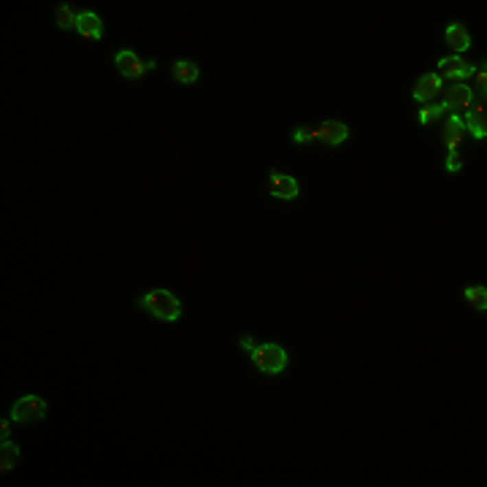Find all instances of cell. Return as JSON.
Masks as SVG:
<instances>
[{"label": "cell", "instance_id": "ffe728a7", "mask_svg": "<svg viewBox=\"0 0 487 487\" xmlns=\"http://www.w3.org/2000/svg\"><path fill=\"white\" fill-rule=\"evenodd\" d=\"M460 149H449L446 155V171H460Z\"/></svg>", "mask_w": 487, "mask_h": 487}, {"label": "cell", "instance_id": "7a4b0ae2", "mask_svg": "<svg viewBox=\"0 0 487 487\" xmlns=\"http://www.w3.org/2000/svg\"><path fill=\"white\" fill-rule=\"evenodd\" d=\"M252 360L263 374H282L290 363L287 352L279 344H258L255 352H252Z\"/></svg>", "mask_w": 487, "mask_h": 487}, {"label": "cell", "instance_id": "4fadbf2b", "mask_svg": "<svg viewBox=\"0 0 487 487\" xmlns=\"http://www.w3.org/2000/svg\"><path fill=\"white\" fill-rule=\"evenodd\" d=\"M171 73H174V79H177L179 84H195L198 76H201V68L192 60H179V63H174Z\"/></svg>", "mask_w": 487, "mask_h": 487}, {"label": "cell", "instance_id": "9a60e30c", "mask_svg": "<svg viewBox=\"0 0 487 487\" xmlns=\"http://www.w3.org/2000/svg\"><path fill=\"white\" fill-rule=\"evenodd\" d=\"M16 460H19V446L5 439L0 444V474H8L16 466Z\"/></svg>", "mask_w": 487, "mask_h": 487}, {"label": "cell", "instance_id": "7402d4cb", "mask_svg": "<svg viewBox=\"0 0 487 487\" xmlns=\"http://www.w3.org/2000/svg\"><path fill=\"white\" fill-rule=\"evenodd\" d=\"M241 347H244V350H249V352H255V347H258V344H255L249 336H244V339H241Z\"/></svg>", "mask_w": 487, "mask_h": 487}, {"label": "cell", "instance_id": "5b68a950", "mask_svg": "<svg viewBox=\"0 0 487 487\" xmlns=\"http://www.w3.org/2000/svg\"><path fill=\"white\" fill-rule=\"evenodd\" d=\"M477 68L468 63V60H463L460 54H452V57H444L439 60V79H452V82H463V79H468L471 73H474Z\"/></svg>", "mask_w": 487, "mask_h": 487}, {"label": "cell", "instance_id": "e0dca14e", "mask_svg": "<svg viewBox=\"0 0 487 487\" xmlns=\"http://www.w3.org/2000/svg\"><path fill=\"white\" fill-rule=\"evenodd\" d=\"M57 25L63 27V30H68V27H76V19H79V14L73 11V5L71 3H63L60 8H57Z\"/></svg>", "mask_w": 487, "mask_h": 487}, {"label": "cell", "instance_id": "d6986e66", "mask_svg": "<svg viewBox=\"0 0 487 487\" xmlns=\"http://www.w3.org/2000/svg\"><path fill=\"white\" fill-rule=\"evenodd\" d=\"M293 138H295V144H306V141H314V138H317V128H298Z\"/></svg>", "mask_w": 487, "mask_h": 487}, {"label": "cell", "instance_id": "9c48e42d", "mask_svg": "<svg viewBox=\"0 0 487 487\" xmlns=\"http://www.w3.org/2000/svg\"><path fill=\"white\" fill-rule=\"evenodd\" d=\"M442 92V79L436 76V73H425L422 79H417V84H414V100H420V103H428V100H433L436 95Z\"/></svg>", "mask_w": 487, "mask_h": 487}, {"label": "cell", "instance_id": "5bb4252c", "mask_svg": "<svg viewBox=\"0 0 487 487\" xmlns=\"http://www.w3.org/2000/svg\"><path fill=\"white\" fill-rule=\"evenodd\" d=\"M466 128L474 133V138H485L487 135V120H485V103H477L468 109V122Z\"/></svg>", "mask_w": 487, "mask_h": 487}, {"label": "cell", "instance_id": "2e32d148", "mask_svg": "<svg viewBox=\"0 0 487 487\" xmlns=\"http://www.w3.org/2000/svg\"><path fill=\"white\" fill-rule=\"evenodd\" d=\"M466 301L471 304V309L485 311L487 309V290H485V287H479V284H471V287H466Z\"/></svg>", "mask_w": 487, "mask_h": 487}, {"label": "cell", "instance_id": "603a6c76", "mask_svg": "<svg viewBox=\"0 0 487 487\" xmlns=\"http://www.w3.org/2000/svg\"><path fill=\"white\" fill-rule=\"evenodd\" d=\"M477 82H479V89H482V95H485V84H487V73H485V68L477 73Z\"/></svg>", "mask_w": 487, "mask_h": 487}, {"label": "cell", "instance_id": "ba28073f", "mask_svg": "<svg viewBox=\"0 0 487 487\" xmlns=\"http://www.w3.org/2000/svg\"><path fill=\"white\" fill-rule=\"evenodd\" d=\"M114 63H117V71H120L125 79H141V76L146 73V65L138 60V54L131 52V49H122Z\"/></svg>", "mask_w": 487, "mask_h": 487}, {"label": "cell", "instance_id": "8992f818", "mask_svg": "<svg viewBox=\"0 0 487 487\" xmlns=\"http://www.w3.org/2000/svg\"><path fill=\"white\" fill-rule=\"evenodd\" d=\"M471 87H466V84H460V82H455L449 89H444L442 92V109L446 111H455V114H460L463 109H468L471 106Z\"/></svg>", "mask_w": 487, "mask_h": 487}, {"label": "cell", "instance_id": "30bf717a", "mask_svg": "<svg viewBox=\"0 0 487 487\" xmlns=\"http://www.w3.org/2000/svg\"><path fill=\"white\" fill-rule=\"evenodd\" d=\"M76 30H79L84 38H92V41H100V38H103V22H100V16L92 14V11H82V14H79Z\"/></svg>", "mask_w": 487, "mask_h": 487}, {"label": "cell", "instance_id": "ac0fdd59", "mask_svg": "<svg viewBox=\"0 0 487 487\" xmlns=\"http://www.w3.org/2000/svg\"><path fill=\"white\" fill-rule=\"evenodd\" d=\"M442 114H444L442 106H428V109L420 114V122H422V125H431V122H436Z\"/></svg>", "mask_w": 487, "mask_h": 487}, {"label": "cell", "instance_id": "3957f363", "mask_svg": "<svg viewBox=\"0 0 487 487\" xmlns=\"http://www.w3.org/2000/svg\"><path fill=\"white\" fill-rule=\"evenodd\" d=\"M46 400L38 396H22L11 406V420L14 422H22V425H36L46 417Z\"/></svg>", "mask_w": 487, "mask_h": 487}, {"label": "cell", "instance_id": "52a82bcc", "mask_svg": "<svg viewBox=\"0 0 487 487\" xmlns=\"http://www.w3.org/2000/svg\"><path fill=\"white\" fill-rule=\"evenodd\" d=\"M347 138H350V128H347L344 122H339V120H330V122L317 125V141H322V144H328V146H339V144H344Z\"/></svg>", "mask_w": 487, "mask_h": 487}, {"label": "cell", "instance_id": "44dd1931", "mask_svg": "<svg viewBox=\"0 0 487 487\" xmlns=\"http://www.w3.org/2000/svg\"><path fill=\"white\" fill-rule=\"evenodd\" d=\"M0 436H3V442H5L8 436H11V425H8L5 420H0Z\"/></svg>", "mask_w": 487, "mask_h": 487}, {"label": "cell", "instance_id": "7c38bea8", "mask_svg": "<svg viewBox=\"0 0 487 487\" xmlns=\"http://www.w3.org/2000/svg\"><path fill=\"white\" fill-rule=\"evenodd\" d=\"M446 44H449V49H455V52L471 49V33H468V27L460 25V22H452L446 27Z\"/></svg>", "mask_w": 487, "mask_h": 487}, {"label": "cell", "instance_id": "8fae6325", "mask_svg": "<svg viewBox=\"0 0 487 487\" xmlns=\"http://www.w3.org/2000/svg\"><path fill=\"white\" fill-rule=\"evenodd\" d=\"M463 133H466V122L457 117V114H452L446 122H444V144L449 146V149H460V141H463Z\"/></svg>", "mask_w": 487, "mask_h": 487}, {"label": "cell", "instance_id": "277c9868", "mask_svg": "<svg viewBox=\"0 0 487 487\" xmlns=\"http://www.w3.org/2000/svg\"><path fill=\"white\" fill-rule=\"evenodd\" d=\"M268 192L279 201H295L301 195V187H298V179L290 177V174H279V171H271L268 174Z\"/></svg>", "mask_w": 487, "mask_h": 487}, {"label": "cell", "instance_id": "6da1fadb", "mask_svg": "<svg viewBox=\"0 0 487 487\" xmlns=\"http://www.w3.org/2000/svg\"><path fill=\"white\" fill-rule=\"evenodd\" d=\"M141 309H146L152 317H157L163 322H177L179 317H181V301L171 290L157 287V290H149L141 298Z\"/></svg>", "mask_w": 487, "mask_h": 487}]
</instances>
